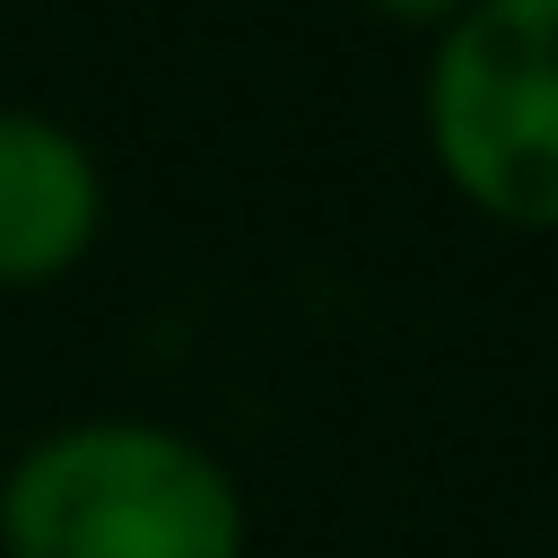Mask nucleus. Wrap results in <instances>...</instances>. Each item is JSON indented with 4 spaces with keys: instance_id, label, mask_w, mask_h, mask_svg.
<instances>
[{
    "instance_id": "4",
    "label": "nucleus",
    "mask_w": 558,
    "mask_h": 558,
    "mask_svg": "<svg viewBox=\"0 0 558 558\" xmlns=\"http://www.w3.org/2000/svg\"><path fill=\"white\" fill-rule=\"evenodd\" d=\"M357 9H375V17H392V26H445V17H462L471 0H357Z\"/></svg>"
},
{
    "instance_id": "2",
    "label": "nucleus",
    "mask_w": 558,
    "mask_h": 558,
    "mask_svg": "<svg viewBox=\"0 0 558 558\" xmlns=\"http://www.w3.org/2000/svg\"><path fill=\"white\" fill-rule=\"evenodd\" d=\"M436 174L488 227L558 235V0H471L418 78Z\"/></svg>"
},
{
    "instance_id": "1",
    "label": "nucleus",
    "mask_w": 558,
    "mask_h": 558,
    "mask_svg": "<svg viewBox=\"0 0 558 558\" xmlns=\"http://www.w3.org/2000/svg\"><path fill=\"white\" fill-rule=\"evenodd\" d=\"M235 471L148 410L44 427L0 471V558H244Z\"/></svg>"
},
{
    "instance_id": "3",
    "label": "nucleus",
    "mask_w": 558,
    "mask_h": 558,
    "mask_svg": "<svg viewBox=\"0 0 558 558\" xmlns=\"http://www.w3.org/2000/svg\"><path fill=\"white\" fill-rule=\"evenodd\" d=\"M105 235L96 148L35 105H0V296L70 279Z\"/></svg>"
},
{
    "instance_id": "5",
    "label": "nucleus",
    "mask_w": 558,
    "mask_h": 558,
    "mask_svg": "<svg viewBox=\"0 0 558 558\" xmlns=\"http://www.w3.org/2000/svg\"><path fill=\"white\" fill-rule=\"evenodd\" d=\"M549 558H558V549H549Z\"/></svg>"
}]
</instances>
